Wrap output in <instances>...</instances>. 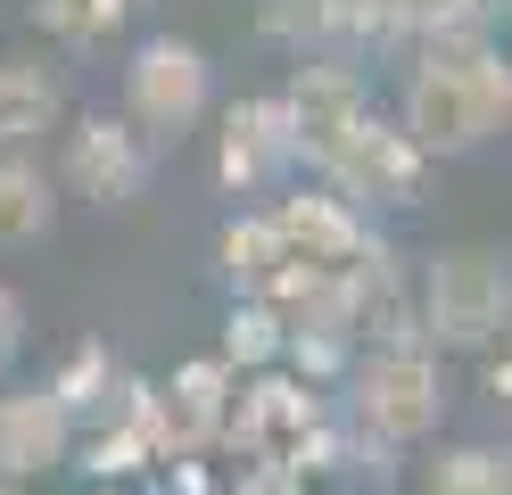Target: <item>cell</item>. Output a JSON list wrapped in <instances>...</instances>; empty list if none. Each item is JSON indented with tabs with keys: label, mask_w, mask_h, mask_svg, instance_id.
<instances>
[{
	"label": "cell",
	"mask_w": 512,
	"mask_h": 495,
	"mask_svg": "<svg viewBox=\"0 0 512 495\" xmlns=\"http://www.w3.org/2000/svg\"><path fill=\"white\" fill-rule=\"evenodd\" d=\"M67 462V405L50 388H9L0 396V479H42Z\"/></svg>",
	"instance_id": "cell-9"
},
{
	"label": "cell",
	"mask_w": 512,
	"mask_h": 495,
	"mask_svg": "<svg viewBox=\"0 0 512 495\" xmlns=\"http://www.w3.org/2000/svg\"><path fill=\"white\" fill-rule=\"evenodd\" d=\"M331 17H339V0H256V25L273 33V42H314V33H331Z\"/></svg>",
	"instance_id": "cell-15"
},
{
	"label": "cell",
	"mask_w": 512,
	"mask_h": 495,
	"mask_svg": "<svg viewBox=\"0 0 512 495\" xmlns=\"http://www.w3.org/2000/svg\"><path fill=\"white\" fill-rule=\"evenodd\" d=\"M512 116V66L504 50H488L479 33H446L422 50L405 83V132L422 157H463L479 141H496Z\"/></svg>",
	"instance_id": "cell-1"
},
{
	"label": "cell",
	"mask_w": 512,
	"mask_h": 495,
	"mask_svg": "<svg viewBox=\"0 0 512 495\" xmlns=\"http://www.w3.org/2000/svg\"><path fill=\"white\" fill-rule=\"evenodd\" d=\"M438 495H512V471H504L496 454H455Z\"/></svg>",
	"instance_id": "cell-16"
},
{
	"label": "cell",
	"mask_w": 512,
	"mask_h": 495,
	"mask_svg": "<svg viewBox=\"0 0 512 495\" xmlns=\"http://www.w3.org/2000/svg\"><path fill=\"white\" fill-rule=\"evenodd\" d=\"M133 9H141V0H133Z\"/></svg>",
	"instance_id": "cell-22"
},
{
	"label": "cell",
	"mask_w": 512,
	"mask_h": 495,
	"mask_svg": "<svg viewBox=\"0 0 512 495\" xmlns=\"http://www.w3.org/2000/svg\"><path fill=\"white\" fill-rule=\"evenodd\" d=\"M281 99H290L298 149H306V157H323V165L347 149V132H356V124L372 116V99H364V75H356V66H331V58H323V66H298Z\"/></svg>",
	"instance_id": "cell-7"
},
{
	"label": "cell",
	"mask_w": 512,
	"mask_h": 495,
	"mask_svg": "<svg viewBox=\"0 0 512 495\" xmlns=\"http://www.w3.org/2000/svg\"><path fill=\"white\" fill-rule=\"evenodd\" d=\"M356 413L372 438H389V446H413V438H430L438 413H446V380H438V363L422 347H380L364 363V380H356Z\"/></svg>",
	"instance_id": "cell-4"
},
{
	"label": "cell",
	"mask_w": 512,
	"mask_h": 495,
	"mask_svg": "<svg viewBox=\"0 0 512 495\" xmlns=\"http://www.w3.org/2000/svg\"><path fill=\"white\" fill-rule=\"evenodd\" d=\"M298 157V124H290V99H240L232 116H223V149H215V174L223 190H265L281 165Z\"/></svg>",
	"instance_id": "cell-8"
},
{
	"label": "cell",
	"mask_w": 512,
	"mask_h": 495,
	"mask_svg": "<svg viewBox=\"0 0 512 495\" xmlns=\"http://www.w3.org/2000/svg\"><path fill=\"white\" fill-rule=\"evenodd\" d=\"M223 281H232L240 297L290 289V248H281V223L273 215H248V223L223 231Z\"/></svg>",
	"instance_id": "cell-10"
},
{
	"label": "cell",
	"mask_w": 512,
	"mask_h": 495,
	"mask_svg": "<svg viewBox=\"0 0 512 495\" xmlns=\"http://www.w3.org/2000/svg\"><path fill=\"white\" fill-rule=\"evenodd\" d=\"M273 314H265V297H248V306L232 314V355H273Z\"/></svg>",
	"instance_id": "cell-18"
},
{
	"label": "cell",
	"mask_w": 512,
	"mask_h": 495,
	"mask_svg": "<svg viewBox=\"0 0 512 495\" xmlns=\"http://www.w3.org/2000/svg\"><path fill=\"white\" fill-rule=\"evenodd\" d=\"M58 223V190L42 165H25V157H0V248H25V240H42V231Z\"/></svg>",
	"instance_id": "cell-12"
},
{
	"label": "cell",
	"mask_w": 512,
	"mask_h": 495,
	"mask_svg": "<svg viewBox=\"0 0 512 495\" xmlns=\"http://www.w3.org/2000/svg\"><path fill=\"white\" fill-rule=\"evenodd\" d=\"M58 108H67V91H58L50 66L0 58V149H17V141H34V132H50Z\"/></svg>",
	"instance_id": "cell-11"
},
{
	"label": "cell",
	"mask_w": 512,
	"mask_h": 495,
	"mask_svg": "<svg viewBox=\"0 0 512 495\" xmlns=\"http://www.w3.org/2000/svg\"><path fill=\"white\" fill-rule=\"evenodd\" d=\"M422 174H430V157L413 149V132L380 124V116H364L347 132V149L331 157V182L347 198H372V207H413V198H422Z\"/></svg>",
	"instance_id": "cell-6"
},
{
	"label": "cell",
	"mask_w": 512,
	"mask_h": 495,
	"mask_svg": "<svg viewBox=\"0 0 512 495\" xmlns=\"http://www.w3.org/2000/svg\"><path fill=\"white\" fill-rule=\"evenodd\" d=\"M0 495H17V479H0Z\"/></svg>",
	"instance_id": "cell-21"
},
{
	"label": "cell",
	"mask_w": 512,
	"mask_h": 495,
	"mask_svg": "<svg viewBox=\"0 0 512 495\" xmlns=\"http://www.w3.org/2000/svg\"><path fill=\"white\" fill-rule=\"evenodd\" d=\"M17 347H25V306H17V289H0V372L17 363Z\"/></svg>",
	"instance_id": "cell-19"
},
{
	"label": "cell",
	"mask_w": 512,
	"mask_h": 495,
	"mask_svg": "<svg viewBox=\"0 0 512 495\" xmlns=\"http://www.w3.org/2000/svg\"><path fill=\"white\" fill-rule=\"evenodd\" d=\"M504 388H512V372H496V396H504Z\"/></svg>",
	"instance_id": "cell-20"
},
{
	"label": "cell",
	"mask_w": 512,
	"mask_h": 495,
	"mask_svg": "<svg viewBox=\"0 0 512 495\" xmlns=\"http://www.w3.org/2000/svg\"><path fill=\"white\" fill-rule=\"evenodd\" d=\"M157 174V141L133 116H83L67 132V190L91 207H133Z\"/></svg>",
	"instance_id": "cell-5"
},
{
	"label": "cell",
	"mask_w": 512,
	"mask_h": 495,
	"mask_svg": "<svg viewBox=\"0 0 512 495\" xmlns=\"http://www.w3.org/2000/svg\"><path fill=\"white\" fill-rule=\"evenodd\" d=\"M223 363H190V372L174 380V396H166V421L182 413V438H207V429H215V413H223Z\"/></svg>",
	"instance_id": "cell-14"
},
{
	"label": "cell",
	"mask_w": 512,
	"mask_h": 495,
	"mask_svg": "<svg viewBox=\"0 0 512 495\" xmlns=\"http://www.w3.org/2000/svg\"><path fill=\"white\" fill-rule=\"evenodd\" d=\"M347 33H405V0H339V17Z\"/></svg>",
	"instance_id": "cell-17"
},
{
	"label": "cell",
	"mask_w": 512,
	"mask_h": 495,
	"mask_svg": "<svg viewBox=\"0 0 512 495\" xmlns=\"http://www.w3.org/2000/svg\"><path fill=\"white\" fill-rule=\"evenodd\" d=\"M124 9H133V0H34V25L50 42H67V50H100L124 25Z\"/></svg>",
	"instance_id": "cell-13"
},
{
	"label": "cell",
	"mask_w": 512,
	"mask_h": 495,
	"mask_svg": "<svg viewBox=\"0 0 512 495\" xmlns=\"http://www.w3.org/2000/svg\"><path fill=\"white\" fill-rule=\"evenodd\" d=\"M422 306H430V339H438V347H488V339H504V322H512L504 264H496V256H479V248L438 256V264H430Z\"/></svg>",
	"instance_id": "cell-3"
},
{
	"label": "cell",
	"mask_w": 512,
	"mask_h": 495,
	"mask_svg": "<svg viewBox=\"0 0 512 495\" xmlns=\"http://www.w3.org/2000/svg\"><path fill=\"white\" fill-rule=\"evenodd\" d=\"M215 99V66L199 42H174V33H149V42L133 50V66H124V116H133L149 141H174V132H190L207 116Z\"/></svg>",
	"instance_id": "cell-2"
}]
</instances>
